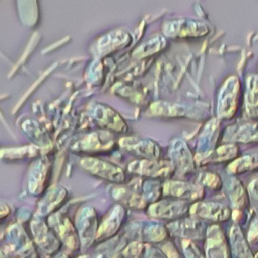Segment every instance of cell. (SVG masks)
I'll return each mask as SVG.
<instances>
[{
	"label": "cell",
	"mask_w": 258,
	"mask_h": 258,
	"mask_svg": "<svg viewBox=\"0 0 258 258\" xmlns=\"http://www.w3.org/2000/svg\"><path fill=\"white\" fill-rule=\"evenodd\" d=\"M80 258H88V257H84V256H83V257H80Z\"/></svg>",
	"instance_id": "obj_5"
},
{
	"label": "cell",
	"mask_w": 258,
	"mask_h": 258,
	"mask_svg": "<svg viewBox=\"0 0 258 258\" xmlns=\"http://www.w3.org/2000/svg\"><path fill=\"white\" fill-rule=\"evenodd\" d=\"M142 251V245L139 243H132L126 249L121 251L114 258H138Z\"/></svg>",
	"instance_id": "obj_2"
},
{
	"label": "cell",
	"mask_w": 258,
	"mask_h": 258,
	"mask_svg": "<svg viewBox=\"0 0 258 258\" xmlns=\"http://www.w3.org/2000/svg\"><path fill=\"white\" fill-rule=\"evenodd\" d=\"M186 254H187V258H202L200 253L191 245L186 246Z\"/></svg>",
	"instance_id": "obj_4"
},
{
	"label": "cell",
	"mask_w": 258,
	"mask_h": 258,
	"mask_svg": "<svg viewBox=\"0 0 258 258\" xmlns=\"http://www.w3.org/2000/svg\"><path fill=\"white\" fill-rule=\"evenodd\" d=\"M208 256L209 258H226V247L221 235L215 233L209 238Z\"/></svg>",
	"instance_id": "obj_1"
},
{
	"label": "cell",
	"mask_w": 258,
	"mask_h": 258,
	"mask_svg": "<svg viewBox=\"0 0 258 258\" xmlns=\"http://www.w3.org/2000/svg\"><path fill=\"white\" fill-rule=\"evenodd\" d=\"M233 244H234V248L236 250L237 256L239 258H252L251 252L248 250L247 245L245 244L243 239H241V238L234 239L233 238Z\"/></svg>",
	"instance_id": "obj_3"
}]
</instances>
